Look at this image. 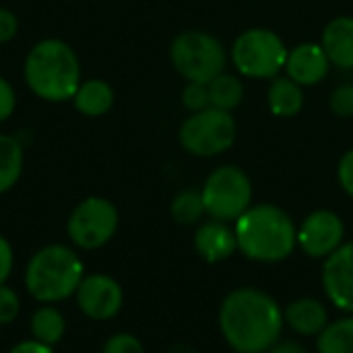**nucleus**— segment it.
Returning a JSON list of instances; mask_svg holds the SVG:
<instances>
[{
    "mask_svg": "<svg viewBox=\"0 0 353 353\" xmlns=\"http://www.w3.org/2000/svg\"><path fill=\"white\" fill-rule=\"evenodd\" d=\"M17 33H19V17L10 8L0 6V43L12 41Z\"/></svg>",
    "mask_w": 353,
    "mask_h": 353,
    "instance_id": "nucleus-30",
    "label": "nucleus"
},
{
    "mask_svg": "<svg viewBox=\"0 0 353 353\" xmlns=\"http://www.w3.org/2000/svg\"><path fill=\"white\" fill-rule=\"evenodd\" d=\"M114 87L103 79H85L74 91L70 103L85 118H101L114 108Z\"/></svg>",
    "mask_w": 353,
    "mask_h": 353,
    "instance_id": "nucleus-17",
    "label": "nucleus"
},
{
    "mask_svg": "<svg viewBox=\"0 0 353 353\" xmlns=\"http://www.w3.org/2000/svg\"><path fill=\"white\" fill-rule=\"evenodd\" d=\"M337 180H339L343 192L353 199V149H350L341 157V161L337 165Z\"/></svg>",
    "mask_w": 353,
    "mask_h": 353,
    "instance_id": "nucleus-31",
    "label": "nucleus"
},
{
    "mask_svg": "<svg viewBox=\"0 0 353 353\" xmlns=\"http://www.w3.org/2000/svg\"><path fill=\"white\" fill-rule=\"evenodd\" d=\"M17 110V91L8 79L0 74V124L6 122Z\"/></svg>",
    "mask_w": 353,
    "mask_h": 353,
    "instance_id": "nucleus-28",
    "label": "nucleus"
},
{
    "mask_svg": "<svg viewBox=\"0 0 353 353\" xmlns=\"http://www.w3.org/2000/svg\"><path fill=\"white\" fill-rule=\"evenodd\" d=\"M168 353H201L199 350H194L192 345H188V343H174Z\"/></svg>",
    "mask_w": 353,
    "mask_h": 353,
    "instance_id": "nucleus-34",
    "label": "nucleus"
},
{
    "mask_svg": "<svg viewBox=\"0 0 353 353\" xmlns=\"http://www.w3.org/2000/svg\"><path fill=\"white\" fill-rule=\"evenodd\" d=\"M101 353H147L145 352V345L143 341L132 335V333H126V331H120V333H114L105 339Z\"/></svg>",
    "mask_w": 353,
    "mask_h": 353,
    "instance_id": "nucleus-25",
    "label": "nucleus"
},
{
    "mask_svg": "<svg viewBox=\"0 0 353 353\" xmlns=\"http://www.w3.org/2000/svg\"><path fill=\"white\" fill-rule=\"evenodd\" d=\"M31 339L56 347L66 335V316L56 304H37L29 316Z\"/></svg>",
    "mask_w": 353,
    "mask_h": 353,
    "instance_id": "nucleus-18",
    "label": "nucleus"
},
{
    "mask_svg": "<svg viewBox=\"0 0 353 353\" xmlns=\"http://www.w3.org/2000/svg\"><path fill=\"white\" fill-rule=\"evenodd\" d=\"M331 64L352 70L353 68V17H335L323 31V41Z\"/></svg>",
    "mask_w": 353,
    "mask_h": 353,
    "instance_id": "nucleus-16",
    "label": "nucleus"
},
{
    "mask_svg": "<svg viewBox=\"0 0 353 353\" xmlns=\"http://www.w3.org/2000/svg\"><path fill=\"white\" fill-rule=\"evenodd\" d=\"M267 353H308V350L296 339H279Z\"/></svg>",
    "mask_w": 353,
    "mask_h": 353,
    "instance_id": "nucleus-33",
    "label": "nucleus"
},
{
    "mask_svg": "<svg viewBox=\"0 0 353 353\" xmlns=\"http://www.w3.org/2000/svg\"><path fill=\"white\" fill-rule=\"evenodd\" d=\"M23 81L37 99L70 101L83 81L81 60L64 39L43 37L29 48L23 60Z\"/></svg>",
    "mask_w": 353,
    "mask_h": 353,
    "instance_id": "nucleus-2",
    "label": "nucleus"
},
{
    "mask_svg": "<svg viewBox=\"0 0 353 353\" xmlns=\"http://www.w3.org/2000/svg\"><path fill=\"white\" fill-rule=\"evenodd\" d=\"M207 89H209V103H211V108H217V110L234 112L244 99L242 81L236 74H230V72L217 74L207 85Z\"/></svg>",
    "mask_w": 353,
    "mask_h": 353,
    "instance_id": "nucleus-22",
    "label": "nucleus"
},
{
    "mask_svg": "<svg viewBox=\"0 0 353 353\" xmlns=\"http://www.w3.org/2000/svg\"><path fill=\"white\" fill-rule=\"evenodd\" d=\"M172 66L188 83L209 85L225 68L223 43L205 31H182L170 46Z\"/></svg>",
    "mask_w": 353,
    "mask_h": 353,
    "instance_id": "nucleus-5",
    "label": "nucleus"
},
{
    "mask_svg": "<svg viewBox=\"0 0 353 353\" xmlns=\"http://www.w3.org/2000/svg\"><path fill=\"white\" fill-rule=\"evenodd\" d=\"M321 283L327 300L337 310L353 314V240L343 242L323 261Z\"/></svg>",
    "mask_w": 353,
    "mask_h": 353,
    "instance_id": "nucleus-12",
    "label": "nucleus"
},
{
    "mask_svg": "<svg viewBox=\"0 0 353 353\" xmlns=\"http://www.w3.org/2000/svg\"><path fill=\"white\" fill-rule=\"evenodd\" d=\"M74 304L79 312L95 323L114 321L124 308V290L118 279L108 273H85Z\"/></svg>",
    "mask_w": 353,
    "mask_h": 353,
    "instance_id": "nucleus-10",
    "label": "nucleus"
},
{
    "mask_svg": "<svg viewBox=\"0 0 353 353\" xmlns=\"http://www.w3.org/2000/svg\"><path fill=\"white\" fill-rule=\"evenodd\" d=\"M182 105H184L188 112H192V114L211 108L207 85H203V83H188V85L182 89Z\"/></svg>",
    "mask_w": 353,
    "mask_h": 353,
    "instance_id": "nucleus-27",
    "label": "nucleus"
},
{
    "mask_svg": "<svg viewBox=\"0 0 353 353\" xmlns=\"http://www.w3.org/2000/svg\"><path fill=\"white\" fill-rule=\"evenodd\" d=\"M8 353H54V347H50V345H46V343H39V341H35V339H23V341H19V343H14Z\"/></svg>",
    "mask_w": 353,
    "mask_h": 353,
    "instance_id": "nucleus-32",
    "label": "nucleus"
},
{
    "mask_svg": "<svg viewBox=\"0 0 353 353\" xmlns=\"http://www.w3.org/2000/svg\"><path fill=\"white\" fill-rule=\"evenodd\" d=\"M238 252L252 263L277 265L288 261L298 246L294 219L277 205H252L234 223Z\"/></svg>",
    "mask_w": 353,
    "mask_h": 353,
    "instance_id": "nucleus-3",
    "label": "nucleus"
},
{
    "mask_svg": "<svg viewBox=\"0 0 353 353\" xmlns=\"http://www.w3.org/2000/svg\"><path fill=\"white\" fill-rule=\"evenodd\" d=\"M319 353H353V314L331 321L316 337Z\"/></svg>",
    "mask_w": 353,
    "mask_h": 353,
    "instance_id": "nucleus-21",
    "label": "nucleus"
},
{
    "mask_svg": "<svg viewBox=\"0 0 353 353\" xmlns=\"http://www.w3.org/2000/svg\"><path fill=\"white\" fill-rule=\"evenodd\" d=\"M194 250L209 265H217L232 259L238 252V240L234 228L217 219H209L201 223L194 232Z\"/></svg>",
    "mask_w": 353,
    "mask_h": 353,
    "instance_id": "nucleus-14",
    "label": "nucleus"
},
{
    "mask_svg": "<svg viewBox=\"0 0 353 353\" xmlns=\"http://www.w3.org/2000/svg\"><path fill=\"white\" fill-rule=\"evenodd\" d=\"M201 194L205 213L225 223H236L252 207V182L238 165L215 168L207 176Z\"/></svg>",
    "mask_w": 353,
    "mask_h": 353,
    "instance_id": "nucleus-6",
    "label": "nucleus"
},
{
    "mask_svg": "<svg viewBox=\"0 0 353 353\" xmlns=\"http://www.w3.org/2000/svg\"><path fill=\"white\" fill-rule=\"evenodd\" d=\"M329 68H331V60L325 48L321 43L306 41L288 52L283 70L300 87H314L329 74Z\"/></svg>",
    "mask_w": 353,
    "mask_h": 353,
    "instance_id": "nucleus-13",
    "label": "nucleus"
},
{
    "mask_svg": "<svg viewBox=\"0 0 353 353\" xmlns=\"http://www.w3.org/2000/svg\"><path fill=\"white\" fill-rule=\"evenodd\" d=\"M269 110L279 118H294L304 108V87L285 77H275L267 91Z\"/></svg>",
    "mask_w": 353,
    "mask_h": 353,
    "instance_id": "nucleus-20",
    "label": "nucleus"
},
{
    "mask_svg": "<svg viewBox=\"0 0 353 353\" xmlns=\"http://www.w3.org/2000/svg\"><path fill=\"white\" fill-rule=\"evenodd\" d=\"M21 314V296L8 283L0 285V327L12 325Z\"/></svg>",
    "mask_w": 353,
    "mask_h": 353,
    "instance_id": "nucleus-24",
    "label": "nucleus"
},
{
    "mask_svg": "<svg viewBox=\"0 0 353 353\" xmlns=\"http://www.w3.org/2000/svg\"><path fill=\"white\" fill-rule=\"evenodd\" d=\"M120 225L118 207L105 196H87L77 203L66 219V236L70 246L93 252L108 246Z\"/></svg>",
    "mask_w": 353,
    "mask_h": 353,
    "instance_id": "nucleus-7",
    "label": "nucleus"
},
{
    "mask_svg": "<svg viewBox=\"0 0 353 353\" xmlns=\"http://www.w3.org/2000/svg\"><path fill=\"white\" fill-rule=\"evenodd\" d=\"M331 112L339 118H353V83H343L333 89L329 97Z\"/></svg>",
    "mask_w": 353,
    "mask_h": 353,
    "instance_id": "nucleus-26",
    "label": "nucleus"
},
{
    "mask_svg": "<svg viewBox=\"0 0 353 353\" xmlns=\"http://www.w3.org/2000/svg\"><path fill=\"white\" fill-rule=\"evenodd\" d=\"M285 327L300 337H319L321 331L331 323L327 306L316 298H296L283 308Z\"/></svg>",
    "mask_w": 353,
    "mask_h": 353,
    "instance_id": "nucleus-15",
    "label": "nucleus"
},
{
    "mask_svg": "<svg viewBox=\"0 0 353 353\" xmlns=\"http://www.w3.org/2000/svg\"><path fill=\"white\" fill-rule=\"evenodd\" d=\"M219 331L234 353H267L285 329L283 306L265 290H232L219 306Z\"/></svg>",
    "mask_w": 353,
    "mask_h": 353,
    "instance_id": "nucleus-1",
    "label": "nucleus"
},
{
    "mask_svg": "<svg viewBox=\"0 0 353 353\" xmlns=\"http://www.w3.org/2000/svg\"><path fill=\"white\" fill-rule=\"evenodd\" d=\"M14 271V248L6 236L0 234V285L8 283Z\"/></svg>",
    "mask_w": 353,
    "mask_h": 353,
    "instance_id": "nucleus-29",
    "label": "nucleus"
},
{
    "mask_svg": "<svg viewBox=\"0 0 353 353\" xmlns=\"http://www.w3.org/2000/svg\"><path fill=\"white\" fill-rule=\"evenodd\" d=\"M288 60L283 39L265 27H252L238 35L232 46V62L248 79H275Z\"/></svg>",
    "mask_w": 353,
    "mask_h": 353,
    "instance_id": "nucleus-8",
    "label": "nucleus"
},
{
    "mask_svg": "<svg viewBox=\"0 0 353 353\" xmlns=\"http://www.w3.org/2000/svg\"><path fill=\"white\" fill-rule=\"evenodd\" d=\"M170 215L178 225L199 223L205 215V203H203L201 190H196V188L180 190L170 203Z\"/></svg>",
    "mask_w": 353,
    "mask_h": 353,
    "instance_id": "nucleus-23",
    "label": "nucleus"
},
{
    "mask_svg": "<svg viewBox=\"0 0 353 353\" xmlns=\"http://www.w3.org/2000/svg\"><path fill=\"white\" fill-rule=\"evenodd\" d=\"M345 242L343 219L329 209L312 211L298 228V248L314 259L325 261Z\"/></svg>",
    "mask_w": 353,
    "mask_h": 353,
    "instance_id": "nucleus-11",
    "label": "nucleus"
},
{
    "mask_svg": "<svg viewBox=\"0 0 353 353\" xmlns=\"http://www.w3.org/2000/svg\"><path fill=\"white\" fill-rule=\"evenodd\" d=\"M25 168V143L19 134L0 132V194L10 192Z\"/></svg>",
    "mask_w": 353,
    "mask_h": 353,
    "instance_id": "nucleus-19",
    "label": "nucleus"
},
{
    "mask_svg": "<svg viewBox=\"0 0 353 353\" xmlns=\"http://www.w3.org/2000/svg\"><path fill=\"white\" fill-rule=\"evenodd\" d=\"M85 277V263L70 244H46L31 254L23 271V285L37 304H60L74 298Z\"/></svg>",
    "mask_w": 353,
    "mask_h": 353,
    "instance_id": "nucleus-4",
    "label": "nucleus"
},
{
    "mask_svg": "<svg viewBox=\"0 0 353 353\" xmlns=\"http://www.w3.org/2000/svg\"><path fill=\"white\" fill-rule=\"evenodd\" d=\"M238 126L232 112L207 108L188 116L178 132L182 149L196 157H215L232 149Z\"/></svg>",
    "mask_w": 353,
    "mask_h": 353,
    "instance_id": "nucleus-9",
    "label": "nucleus"
}]
</instances>
